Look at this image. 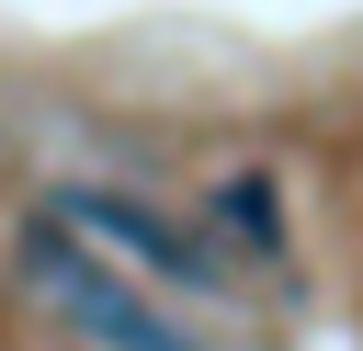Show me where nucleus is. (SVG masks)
<instances>
[{"label": "nucleus", "instance_id": "nucleus-3", "mask_svg": "<svg viewBox=\"0 0 363 351\" xmlns=\"http://www.w3.org/2000/svg\"><path fill=\"white\" fill-rule=\"evenodd\" d=\"M227 215H238L250 249H272V192H261V181H227Z\"/></svg>", "mask_w": 363, "mask_h": 351}, {"label": "nucleus", "instance_id": "nucleus-2", "mask_svg": "<svg viewBox=\"0 0 363 351\" xmlns=\"http://www.w3.org/2000/svg\"><path fill=\"white\" fill-rule=\"evenodd\" d=\"M79 249H113V272H159V283H193V294H216L227 283V249L204 238V226H182L170 204H147V192H113V181H57V204H45Z\"/></svg>", "mask_w": 363, "mask_h": 351}, {"label": "nucleus", "instance_id": "nucleus-1", "mask_svg": "<svg viewBox=\"0 0 363 351\" xmlns=\"http://www.w3.org/2000/svg\"><path fill=\"white\" fill-rule=\"evenodd\" d=\"M11 260H23V283L68 317V328H91L102 351H204L182 317H159L147 294H136V272H113L102 249H79L57 215H23V238H11Z\"/></svg>", "mask_w": 363, "mask_h": 351}]
</instances>
